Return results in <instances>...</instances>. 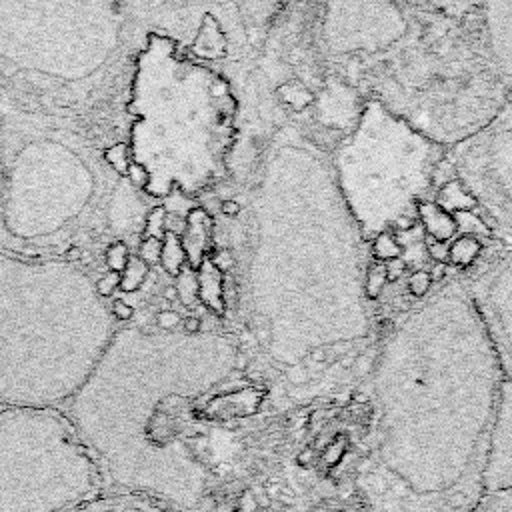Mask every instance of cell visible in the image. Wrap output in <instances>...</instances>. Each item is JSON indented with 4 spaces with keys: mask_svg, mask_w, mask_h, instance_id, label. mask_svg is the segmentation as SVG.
<instances>
[{
    "mask_svg": "<svg viewBox=\"0 0 512 512\" xmlns=\"http://www.w3.org/2000/svg\"><path fill=\"white\" fill-rule=\"evenodd\" d=\"M162 266L170 272V274H180V266L184 262V248L178 242V238L174 234H168L166 240H162V254H160Z\"/></svg>",
    "mask_w": 512,
    "mask_h": 512,
    "instance_id": "cell-17",
    "label": "cell"
},
{
    "mask_svg": "<svg viewBox=\"0 0 512 512\" xmlns=\"http://www.w3.org/2000/svg\"><path fill=\"white\" fill-rule=\"evenodd\" d=\"M176 292H178V298L184 302V306H192V302L196 300V296L200 292L198 290V280L188 270H182L180 276H178Z\"/></svg>",
    "mask_w": 512,
    "mask_h": 512,
    "instance_id": "cell-21",
    "label": "cell"
},
{
    "mask_svg": "<svg viewBox=\"0 0 512 512\" xmlns=\"http://www.w3.org/2000/svg\"><path fill=\"white\" fill-rule=\"evenodd\" d=\"M110 312H112L116 322H126L132 316V306H128L124 300H114L110 304Z\"/></svg>",
    "mask_w": 512,
    "mask_h": 512,
    "instance_id": "cell-27",
    "label": "cell"
},
{
    "mask_svg": "<svg viewBox=\"0 0 512 512\" xmlns=\"http://www.w3.org/2000/svg\"><path fill=\"white\" fill-rule=\"evenodd\" d=\"M148 266L138 258V256H130L126 268L120 274V288L124 292H134L146 278Z\"/></svg>",
    "mask_w": 512,
    "mask_h": 512,
    "instance_id": "cell-19",
    "label": "cell"
},
{
    "mask_svg": "<svg viewBox=\"0 0 512 512\" xmlns=\"http://www.w3.org/2000/svg\"><path fill=\"white\" fill-rule=\"evenodd\" d=\"M116 288H120V274H116V272H108L96 280V292L104 300L110 298Z\"/></svg>",
    "mask_w": 512,
    "mask_h": 512,
    "instance_id": "cell-24",
    "label": "cell"
},
{
    "mask_svg": "<svg viewBox=\"0 0 512 512\" xmlns=\"http://www.w3.org/2000/svg\"><path fill=\"white\" fill-rule=\"evenodd\" d=\"M114 334L84 268L0 252V408H64Z\"/></svg>",
    "mask_w": 512,
    "mask_h": 512,
    "instance_id": "cell-4",
    "label": "cell"
},
{
    "mask_svg": "<svg viewBox=\"0 0 512 512\" xmlns=\"http://www.w3.org/2000/svg\"><path fill=\"white\" fill-rule=\"evenodd\" d=\"M488 332L504 378L512 380V250L464 282Z\"/></svg>",
    "mask_w": 512,
    "mask_h": 512,
    "instance_id": "cell-10",
    "label": "cell"
},
{
    "mask_svg": "<svg viewBox=\"0 0 512 512\" xmlns=\"http://www.w3.org/2000/svg\"><path fill=\"white\" fill-rule=\"evenodd\" d=\"M362 436L234 434L196 512H364L356 468Z\"/></svg>",
    "mask_w": 512,
    "mask_h": 512,
    "instance_id": "cell-5",
    "label": "cell"
},
{
    "mask_svg": "<svg viewBox=\"0 0 512 512\" xmlns=\"http://www.w3.org/2000/svg\"><path fill=\"white\" fill-rule=\"evenodd\" d=\"M156 324H158V330H162V332H174L178 328V324H182V318L174 310H162L156 316Z\"/></svg>",
    "mask_w": 512,
    "mask_h": 512,
    "instance_id": "cell-25",
    "label": "cell"
},
{
    "mask_svg": "<svg viewBox=\"0 0 512 512\" xmlns=\"http://www.w3.org/2000/svg\"><path fill=\"white\" fill-rule=\"evenodd\" d=\"M512 490V380L504 378L488 436L484 494Z\"/></svg>",
    "mask_w": 512,
    "mask_h": 512,
    "instance_id": "cell-11",
    "label": "cell"
},
{
    "mask_svg": "<svg viewBox=\"0 0 512 512\" xmlns=\"http://www.w3.org/2000/svg\"><path fill=\"white\" fill-rule=\"evenodd\" d=\"M160 254H162V240L156 238V236H150L146 238L142 244H140V250H138V258L150 266V264H156L160 260Z\"/></svg>",
    "mask_w": 512,
    "mask_h": 512,
    "instance_id": "cell-23",
    "label": "cell"
},
{
    "mask_svg": "<svg viewBox=\"0 0 512 512\" xmlns=\"http://www.w3.org/2000/svg\"><path fill=\"white\" fill-rule=\"evenodd\" d=\"M444 160V146L370 98L330 166L362 238L376 240L426 200Z\"/></svg>",
    "mask_w": 512,
    "mask_h": 512,
    "instance_id": "cell-6",
    "label": "cell"
},
{
    "mask_svg": "<svg viewBox=\"0 0 512 512\" xmlns=\"http://www.w3.org/2000/svg\"><path fill=\"white\" fill-rule=\"evenodd\" d=\"M128 260H130V252H128L126 244H122V242H114V244L106 250V264H108L110 272L122 274V270L126 268Z\"/></svg>",
    "mask_w": 512,
    "mask_h": 512,
    "instance_id": "cell-22",
    "label": "cell"
},
{
    "mask_svg": "<svg viewBox=\"0 0 512 512\" xmlns=\"http://www.w3.org/2000/svg\"><path fill=\"white\" fill-rule=\"evenodd\" d=\"M286 380L290 384H306L310 380V374H308V370L302 364H298V366L286 368Z\"/></svg>",
    "mask_w": 512,
    "mask_h": 512,
    "instance_id": "cell-28",
    "label": "cell"
},
{
    "mask_svg": "<svg viewBox=\"0 0 512 512\" xmlns=\"http://www.w3.org/2000/svg\"><path fill=\"white\" fill-rule=\"evenodd\" d=\"M504 374L460 280L406 312L372 366L356 488L364 512H470L484 496Z\"/></svg>",
    "mask_w": 512,
    "mask_h": 512,
    "instance_id": "cell-1",
    "label": "cell"
},
{
    "mask_svg": "<svg viewBox=\"0 0 512 512\" xmlns=\"http://www.w3.org/2000/svg\"><path fill=\"white\" fill-rule=\"evenodd\" d=\"M386 234H388V232H386ZM386 234H382V236L376 238L374 248H376V254H378L380 258H394V256L398 254V246H396V242H392Z\"/></svg>",
    "mask_w": 512,
    "mask_h": 512,
    "instance_id": "cell-26",
    "label": "cell"
},
{
    "mask_svg": "<svg viewBox=\"0 0 512 512\" xmlns=\"http://www.w3.org/2000/svg\"><path fill=\"white\" fill-rule=\"evenodd\" d=\"M480 10L484 48L506 92L512 94V2H490Z\"/></svg>",
    "mask_w": 512,
    "mask_h": 512,
    "instance_id": "cell-12",
    "label": "cell"
},
{
    "mask_svg": "<svg viewBox=\"0 0 512 512\" xmlns=\"http://www.w3.org/2000/svg\"><path fill=\"white\" fill-rule=\"evenodd\" d=\"M428 284H430L428 272H418V274H414V276L410 278V288H412L416 294H424L426 288H428Z\"/></svg>",
    "mask_w": 512,
    "mask_h": 512,
    "instance_id": "cell-29",
    "label": "cell"
},
{
    "mask_svg": "<svg viewBox=\"0 0 512 512\" xmlns=\"http://www.w3.org/2000/svg\"><path fill=\"white\" fill-rule=\"evenodd\" d=\"M102 496L100 466L62 408H0V512H78Z\"/></svg>",
    "mask_w": 512,
    "mask_h": 512,
    "instance_id": "cell-7",
    "label": "cell"
},
{
    "mask_svg": "<svg viewBox=\"0 0 512 512\" xmlns=\"http://www.w3.org/2000/svg\"><path fill=\"white\" fill-rule=\"evenodd\" d=\"M480 248H482L480 240H476L472 236H462V238L454 240V244L450 248L452 262H456L460 266H466L480 254Z\"/></svg>",
    "mask_w": 512,
    "mask_h": 512,
    "instance_id": "cell-20",
    "label": "cell"
},
{
    "mask_svg": "<svg viewBox=\"0 0 512 512\" xmlns=\"http://www.w3.org/2000/svg\"><path fill=\"white\" fill-rule=\"evenodd\" d=\"M140 222H144L142 204L136 196V192L124 182L116 188L114 200L110 204V226L120 232H134L140 228Z\"/></svg>",
    "mask_w": 512,
    "mask_h": 512,
    "instance_id": "cell-14",
    "label": "cell"
},
{
    "mask_svg": "<svg viewBox=\"0 0 512 512\" xmlns=\"http://www.w3.org/2000/svg\"><path fill=\"white\" fill-rule=\"evenodd\" d=\"M222 334L120 328L62 408L92 450L104 496L196 512L234 432L200 404L236 368Z\"/></svg>",
    "mask_w": 512,
    "mask_h": 512,
    "instance_id": "cell-2",
    "label": "cell"
},
{
    "mask_svg": "<svg viewBox=\"0 0 512 512\" xmlns=\"http://www.w3.org/2000/svg\"><path fill=\"white\" fill-rule=\"evenodd\" d=\"M408 32V20L396 4H328L322 36L330 52H376L396 44Z\"/></svg>",
    "mask_w": 512,
    "mask_h": 512,
    "instance_id": "cell-9",
    "label": "cell"
},
{
    "mask_svg": "<svg viewBox=\"0 0 512 512\" xmlns=\"http://www.w3.org/2000/svg\"><path fill=\"white\" fill-rule=\"evenodd\" d=\"M238 208H240V206H238L236 202H230V200L222 204V210H224L226 214H238Z\"/></svg>",
    "mask_w": 512,
    "mask_h": 512,
    "instance_id": "cell-30",
    "label": "cell"
},
{
    "mask_svg": "<svg viewBox=\"0 0 512 512\" xmlns=\"http://www.w3.org/2000/svg\"><path fill=\"white\" fill-rule=\"evenodd\" d=\"M248 296L256 340L286 368L368 332L364 238L330 158L300 132L272 144L254 194Z\"/></svg>",
    "mask_w": 512,
    "mask_h": 512,
    "instance_id": "cell-3",
    "label": "cell"
},
{
    "mask_svg": "<svg viewBox=\"0 0 512 512\" xmlns=\"http://www.w3.org/2000/svg\"><path fill=\"white\" fill-rule=\"evenodd\" d=\"M362 106L364 104L346 84L330 82L318 98L316 114L326 128L344 130V134H348L356 126Z\"/></svg>",
    "mask_w": 512,
    "mask_h": 512,
    "instance_id": "cell-13",
    "label": "cell"
},
{
    "mask_svg": "<svg viewBox=\"0 0 512 512\" xmlns=\"http://www.w3.org/2000/svg\"><path fill=\"white\" fill-rule=\"evenodd\" d=\"M418 214L426 226V230L438 240V242H448L456 238V224L448 212H444L436 202H422L418 204Z\"/></svg>",
    "mask_w": 512,
    "mask_h": 512,
    "instance_id": "cell-16",
    "label": "cell"
},
{
    "mask_svg": "<svg viewBox=\"0 0 512 512\" xmlns=\"http://www.w3.org/2000/svg\"><path fill=\"white\" fill-rule=\"evenodd\" d=\"M78 512H176L166 506L132 498V496H102Z\"/></svg>",
    "mask_w": 512,
    "mask_h": 512,
    "instance_id": "cell-15",
    "label": "cell"
},
{
    "mask_svg": "<svg viewBox=\"0 0 512 512\" xmlns=\"http://www.w3.org/2000/svg\"><path fill=\"white\" fill-rule=\"evenodd\" d=\"M490 238L512 250V102L446 154Z\"/></svg>",
    "mask_w": 512,
    "mask_h": 512,
    "instance_id": "cell-8",
    "label": "cell"
},
{
    "mask_svg": "<svg viewBox=\"0 0 512 512\" xmlns=\"http://www.w3.org/2000/svg\"><path fill=\"white\" fill-rule=\"evenodd\" d=\"M470 512H512V490L486 492Z\"/></svg>",
    "mask_w": 512,
    "mask_h": 512,
    "instance_id": "cell-18",
    "label": "cell"
}]
</instances>
